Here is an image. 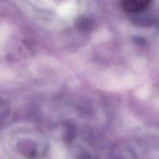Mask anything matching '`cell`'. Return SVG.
I'll use <instances>...</instances> for the list:
<instances>
[{"instance_id": "6da1fadb", "label": "cell", "mask_w": 159, "mask_h": 159, "mask_svg": "<svg viewBox=\"0 0 159 159\" xmlns=\"http://www.w3.org/2000/svg\"><path fill=\"white\" fill-rule=\"evenodd\" d=\"M152 0H121V6L129 13H139L149 7Z\"/></svg>"}]
</instances>
